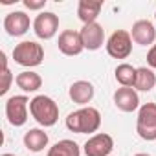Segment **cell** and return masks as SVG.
<instances>
[{"instance_id":"cell-3","label":"cell","mask_w":156,"mask_h":156,"mask_svg":"<svg viewBox=\"0 0 156 156\" xmlns=\"http://www.w3.org/2000/svg\"><path fill=\"white\" fill-rule=\"evenodd\" d=\"M13 59L17 64L26 68L39 66L44 59V48L35 41H22L13 48Z\"/></svg>"},{"instance_id":"cell-16","label":"cell","mask_w":156,"mask_h":156,"mask_svg":"<svg viewBox=\"0 0 156 156\" xmlns=\"http://www.w3.org/2000/svg\"><path fill=\"white\" fill-rule=\"evenodd\" d=\"M22 141H24V147H26L28 151H31V152H41V151L48 145V134H46L42 129H30V130L24 134Z\"/></svg>"},{"instance_id":"cell-7","label":"cell","mask_w":156,"mask_h":156,"mask_svg":"<svg viewBox=\"0 0 156 156\" xmlns=\"http://www.w3.org/2000/svg\"><path fill=\"white\" fill-rule=\"evenodd\" d=\"M33 31L39 39L42 41H50L55 37V33L59 31V17L51 11H42L37 15V19L33 20Z\"/></svg>"},{"instance_id":"cell-6","label":"cell","mask_w":156,"mask_h":156,"mask_svg":"<svg viewBox=\"0 0 156 156\" xmlns=\"http://www.w3.org/2000/svg\"><path fill=\"white\" fill-rule=\"evenodd\" d=\"M30 99L26 96H11L6 101V118L13 127H22L28 121Z\"/></svg>"},{"instance_id":"cell-18","label":"cell","mask_w":156,"mask_h":156,"mask_svg":"<svg viewBox=\"0 0 156 156\" xmlns=\"http://www.w3.org/2000/svg\"><path fill=\"white\" fill-rule=\"evenodd\" d=\"M156 87V73L147 68V66H141L136 70V83H134V90H140V92H149Z\"/></svg>"},{"instance_id":"cell-17","label":"cell","mask_w":156,"mask_h":156,"mask_svg":"<svg viewBox=\"0 0 156 156\" xmlns=\"http://www.w3.org/2000/svg\"><path fill=\"white\" fill-rule=\"evenodd\" d=\"M15 83L20 90L24 92H37L41 87H42V77L37 73V72H31V70H26V72H20L17 77H15Z\"/></svg>"},{"instance_id":"cell-19","label":"cell","mask_w":156,"mask_h":156,"mask_svg":"<svg viewBox=\"0 0 156 156\" xmlns=\"http://www.w3.org/2000/svg\"><path fill=\"white\" fill-rule=\"evenodd\" d=\"M136 70L138 68H134L132 64H127V62H123V64H119L118 68H116V81L121 85V87H130V88H134V83H136Z\"/></svg>"},{"instance_id":"cell-4","label":"cell","mask_w":156,"mask_h":156,"mask_svg":"<svg viewBox=\"0 0 156 156\" xmlns=\"http://www.w3.org/2000/svg\"><path fill=\"white\" fill-rule=\"evenodd\" d=\"M136 132L145 141L156 140V103H143L138 110Z\"/></svg>"},{"instance_id":"cell-14","label":"cell","mask_w":156,"mask_h":156,"mask_svg":"<svg viewBox=\"0 0 156 156\" xmlns=\"http://www.w3.org/2000/svg\"><path fill=\"white\" fill-rule=\"evenodd\" d=\"M68 94H70V99H72L73 103L85 107V105H88V103L94 99L96 90H94V85H92L90 81H75V83L70 87Z\"/></svg>"},{"instance_id":"cell-23","label":"cell","mask_w":156,"mask_h":156,"mask_svg":"<svg viewBox=\"0 0 156 156\" xmlns=\"http://www.w3.org/2000/svg\"><path fill=\"white\" fill-rule=\"evenodd\" d=\"M147 64L151 68H156V44H152L149 53H147Z\"/></svg>"},{"instance_id":"cell-8","label":"cell","mask_w":156,"mask_h":156,"mask_svg":"<svg viewBox=\"0 0 156 156\" xmlns=\"http://www.w3.org/2000/svg\"><path fill=\"white\" fill-rule=\"evenodd\" d=\"M112 149H114V140L107 132L94 134L83 145V151L87 156H108L112 152Z\"/></svg>"},{"instance_id":"cell-5","label":"cell","mask_w":156,"mask_h":156,"mask_svg":"<svg viewBox=\"0 0 156 156\" xmlns=\"http://www.w3.org/2000/svg\"><path fill=\"white\" fill-rule=\"evenodd\" d=\"M107 53L114 59H127L132 53V37L125 30H116L107 41Z\"/></svg>"},{"instance_id":"cell-22","label":"cell","mask_w":156,"mask_h":156,"mask_svg":"<svg viewBox=\"0 0 156 156\" xmlns=\"http://www.w3.org/2000/svg\"><path fill=\"white\" fill-rule=\"evenodd\" d=\"M24 6H26L28 9L37 11V9H42V8L46 6V0H24Z\"/></svg>"},{"instance_id":"cell-10","label":"cell","mask_w":156,"mask_h":156,"mask_svg":"<svg viewBox=\"0 0 156 156\" xmlns=\"http://www.w3.org/2000/svg\"><path fill=\"white\" fill-rule=\"evenodd\" d=\"M81 39H83V44H85V50H90V51H96L103 46L105 42V30L101 24L98 22H92V24H85L81 28Z\"/></svg>"},{"instance_id":"cell-15","label":"cell","mask_w":156,"mask_h":156,"mask_svg":"<svg viewBox=\"0 0 156 156\" xmlns=\"http://www.w3.org/2000/svg\"><path fill=\"white\" fill-rule=\"evenodd\" d=\"M103 4L98 2V0H79L77 4V17L83 24H92L96 22V19L101 13Z\"/></svg>"},{"instance_id":"cell-20","label":"cell","mask_w":156,"mask_h":156,"mask_svg":"<svg viewBox=\"0 0 156 156\" xmlns=\"http://www.w3.org/2000/svg\"><path fill=\"white\" fill-rule=\"evenodd\" d=\"M55 147L62 156H81V149L73 140H61L55 143Z\"/></svg>"},{"instance_id":"cell-25","label":"cell","mask_w":156,"mask_h":156,"mask_svg":"<svg viewBox=\"0 0 156 156\" xmlns=\"http://www.w3.org/2000/svg\"><path fill=\"white\" fill-rule=\"evenodd\" d=\"M134 156H151V154H147V152H138V154H134Z\"/></svg>"},{"instance_id":"cell-13","label":"cell","mask_w":156,"mask_h":156,"mask_svg":"<svg viewBox=\"0 0 156 156\" xmlns=\"http://www.w3.org/2000/svg\"><path fill=\"white\" fill-rule=\"evenodd\" d=\"M130 37L136 44L140 46H151L156 41V30L151 20H138L132 24Z\"/></svg>"},{"instance_id":"cell-21","label":"cell","mask_w":156,"mask_h":156,"mask_svg":"<svg viewBox=\"0 0 156 156\" xmlns=\"http://www.w3.org/2000/svg\"><path fill=\"white\" fill-rule=\"evenodd\" d=\"M11 81H13V75H11L9 68L4 66V68H2V88H0V96H6V94H8Z\"/></svg>"},{"instance_id":"cell-2","label":"cell","mask_w":156,"mask_h":156,"mask_svg":"<svg viewBox=\"0 0 156 156\" xmlns=\"http://www.w3.org/2000/svg\"><path fill=\"white\" fill-rule=\"evenodd\" d=\"M31 118L42 127H53L59 121V107L48 96H35L30 101Z\"/></svg>"},{"instance_id":"cell-1","label":"cell","mask_w":156,"mask_h":156,"mask_svg":"<svg viewBox=\"0 0 156 156\" xmlns=\"http://www.w3.org/2000/svg\"><path fill=\"white\" fill-rule=\"evenodd\" d=\"M99 125H101V114L94 107H83L79 110H73L66 118V129L75 134L98 132Z\"/></svg>"},{"instance_id":"cell-27","label":"cell","mask_w":156,"mask_h":156,"mask_svg":"<svg viewBox=\"0 0 156 156\" xmlns=\"http://www.w3.org/2000/svg\"><path fill=\"white\" fill-rule=\"evenodd\" d=\"M154 19H156V13H154Z\"/></svg>"},{"instance_id":"cell-9","label":"cell","mask_w":156,"mask_h":156,"mask_svg":"<svg viewBox=\"0 0 156 156\" xmlns=\"http://www.w3.org/2000/svg\"><path fill=\"white\" fill-rule=\"evenodd\" d=\"M57 46H59L61 53H64V55H68V57L79 55V53L85 50V44H83L81 33H79V31H75V30H64V31L59 35Z\"/></svg>"},{"instance_id":"cell-26","label":"cell","mask_w":156,"mask_h":156,"mask_svg":"<svg viewBox=\"0 0 156 156\" xmlns=\"http://www.w3.org/2000/svg\"><path fill=\"white\" fill-rule=\"evenodd\" d=\"M2 156H15V154H9V152H4Z\"/></svg>"},{"instance_id":"cell-12","label":"cell","mask_w":156,"mask_h":156,"mask_svg":"<svg viewBox=\"0 0 156 156\" xmlns=\"http://www.w3.org/2000/svg\"><path fill=\"white\" fill-rule=\"evenodd\" d=\"M114 105L121 112H134L140 108V96L130 87H121L114 92Z\"/></svg>"},{"instance_id":"cell-11","label":"cell","mask_w":156,"mask_h":156,"mask_svg":"<svg viewBox=\"0 0 156 156\" xmlns=\"http://www.w3.org/2000/svg\"><path fill=\"white\" fill-rule=\"evenodd\" d=\"M30 17L24 11H11L4 19V30L11 37H22L30 30Z\"/></svg>"},{"instance_id":"cell-24","label":"cell","mask_w":156,"mask_h":156,"mask_svg":"<svg viewBox=\"0 0 156 156\" xmlns=\"http://www.w3.org/2000/svg\"><path fill=\"white\" fill-rule=\"evenodd\" d=\"M46 156H62V154H61V152L57 151V147L53 145V147H50V151H48V154H46Z\"/></svg>"}]
</instances>
